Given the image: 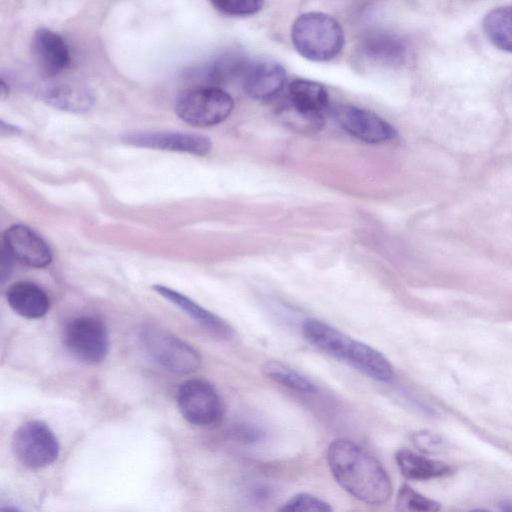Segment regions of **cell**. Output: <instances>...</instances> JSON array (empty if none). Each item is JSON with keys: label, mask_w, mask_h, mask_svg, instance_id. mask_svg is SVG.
<instances>
[{"label": "cell", "mask_w": 512, "mask_h": 512, "mask_svg": "<svg viewBox=\"0 0 512 512\" xmlns=\"http://www.w3.org/2000/svg\"><path fill=\"white\" fill-rule=\"evenodd\" d=\"M330 471L349 494L370 505L384 504L392 495V483L381 463L358 444L336 439L327 451Z\"/></svg>", "instance_id": "6da1fadb"}, {"label": "cell", "mask_w": 512, "mask_h": 512, "mask_svg": "<svg viewBox=\"0 0 512 512\" xmlns=\"http://www.w3.org/2000/svg\"><path fill=\"white\" fill-rule=\"evenodd\" d=\"M302 331L315 347L348 363L366 376L379 382H388L393 378V367L383 354L328 323L310 318L303 323Z\"/></svg>", "instance_id": "7a4b0ae2"}, {"label": "cell", "mask_w": 512, "mask_h": 512, "mask_svg": "<svg viewBox=\"0 0 512 512\" xmlns=\"http://www.w3.org/2000/svg\"><path fill=\"white\" fill-rule=\"evenodd\" d=\"M294 48L304 58L326 62L337 57L345 42L339 22L322 12H307L296 18L291 29Z\"/></svg>", "instance_id": "3957f363"}, {"label": "cell", "mask_w": 512, "mask_h": 512, "mask_svg": "<svg viewBox=\"0 0 512 512\" xmlns=\"http://www.w3.org/2000/svg\"><path fill=\"white\" fill-rule=\"evenodd\" d=\"M139 341L146 356L169 373L187 375L201 366V357L196 349L157 325L143 326Z\"/></svg>", "instance_id": "277c9868"}, {"label": "cell", "mask_w": 512, "mask_h": 512, "mask_svg": "<svg viewBox=\"0 0 512 512\" xmlns=\"http://www.w3.org/2000/svg\"><path fill=\"white\" fill-rule=\"evenodd\" d=\"M329 107L325 87L313 80L295 79L288 88V98L280 114L287 125L300 132L315 133L324 125Z\"/></svg>", "instance_id": "5b68a950"}, {"label": "cell", "mask_w": 512, "mask_h": 512, "mask_svg": "<svg viewBox=\"0 0 512 512\" xmlns=\"http://www.w3.org/2000/svg\"><path fill=\"white\" fill-rule=\"evenodd\" d=\"M234 101L229 93L215 86H196L182 91L175 101V113L185 123L209 127L224 121Z\"/></svg>", "instance_id": "8992f818"}, {"label": "cell", "mask_w": 512, "mask_h": 512, "mask_svg": "<svg viewBox=\"0 0 512 512\" xmlns=\"http://www.w3.org/2000/svg\"><path fill=\"white\" fill-rule=\"evenodd\" d=\"M63 340L69 353L87 364L101 362L109 349L106 326L95 316H79L72 319L65 326Z\"/></svg>", "instance_id": "52a82bcc"}, {"label": "cell", "mask_w": 512, "mask_h": 512, "mask_svg": "<svg viewBox=\"0 0 512 512\" xmlns=\"http://www.w3.org/2000/svg\"><path fill=\"white\" fill-rule=\"evenodd\" d=\"M12 448L16 458L26 467L38 469L53 463L59 454V443L53 431L42 421L31 420L15 431Z\"/></svg>", "instance_id": "ba28073f"}, {"label": "cell", "mask_w": 512, "mask_h": 512, "mask_svg": "<svg viewBox=\"0 0 512 512\" xmlns=\"http://www.w3.org/2000/svg\"><path fill=\"white\" fill-rule=\"evenodd\" d=\"M177 406L189 423L200 427L218 423L224 413L220 395L204 379H191L182 383L177 392Z\"/></svg>", "instance_id": "9c48e42d"}, {"label": "cell", "mask_w": 512, "mask_h": 512, "mask_svg": "<svg viewBox=\"0 0 512 512\" xmlns=\"http://www.w3.org/2000/svg\"><path fill=\"white\" fill-rule=\"evenodd\" d=\"M332 116L346 133L367 143L388 142L397 136L394 126L385 119L354 105H338L332 110Z\"/></svg>", "instance_id": "30bf717a"}, {"label": "cell", "mask_w": 512, "mask_h": 512, "mask_svg": "<svg viewBox=\"0 0 512 512\" xmlns=\"http://www.w3.org/2000/svg\"><path fill=\"white\" fill-rule=\"evenodd\" d=\"M125 143L137 147L205 156L211 150V141L199 134L175 131H137L122 137Z\"/></svg>", "instance_id": "8fae6325"}, {"label": "cell", "mask_w": 512, "mask_h": 512, "mask_svg": "<svg viewBox=\"0 0 512 512\" xmlns=\"http://www.w3.org/2000/svg\"><path fill=\"white\" fill-rule=\"evenodd\" d=\"M3 247L16 260L33 268H42L52 261L47 242L33 229L22 224L7 228L3 234Z\"/></svg>", "instance_id": "7c38bea8"}, {"label": "cell", "mask_w": 512, "mask_h": 512, "mask_svg": "<svg viewBox=\"0 0 512 512\" xmlns=\"http://www.w3.org/2000/svg\"><path fill=\"white\" fill-rule=\"evenodd\" d=\"M32 54L40 71L46 77L62 73L71 61L70 50L65 39L47 28L38 29L32 38Z\"/></svg>", "instance_id": "4fadbf2b"}, {"label": "cell", "mask_w": 512, "mask_h": 512, "mask_svg": "<svg viewBox=\"0 0 512 512\" xmlns=\"http://www.w3.org/2000/svg\"><path fill=\"white\" fill-rule=\"evenodd\" d=\"M242 82L249 96L267 101L277 96L284 88L286 72L274 61H260L247 66Z\"/></svg>", "instance_id": "5bb4252c"}, {"label": "cell", "mask_w": 512, "mask_h": 512, "mask_svg": "<svg viewBox=\"0 0 512 512\" xmlns=\"http://www.w3.org/2000/svg\"><path fill=\"white\" fill-rule=\"evenodd\" d=\"M6 299L15 313L28 319L43 317L50 307L46 292L35 283L28 281L11 285L6 291Z\"/></svg>", "instance_id": "9a60e30c"}, {"label": "cell", "mask_w": 512, "mask_h": 512, "mask_svg": "<svg viewBox=\"0 0 512 512\" xmlns=\"http://www.w3.org/2000/svg\"><path fill=\"white\" fill-rule=\"evenodd\" d=\"M153 289L210 332L222 338L231 337L233 331L223 319L206 310L186 295L160 284L155 285Z\"/></svg>", "instance_id": "2e32d148"}, {"label": "cell", "mask_w": 512, "mask_h": 512, "mask_svg": "<svg viewBox=\"0 0 512 512\" xmlns=\"http://www.w3.org/2000/svg\"><path fill=\"white\" fill-rule=\"evenodd\" d=\"M401 474L409 480L424 481L450 475L453 469L446 462L419 455L409 449H399L395 454Z\"/></svg>", "instance_id": "e0dca14e"}, {"label": "cell", "mask_w": 512, "mask_h": 512, "mask_svg": "<svg viewBox=\"0 0 512 512\" xmlns=\"http://www.w3.org/2000/svg\"><path fill=\"white\" fill-rule=\"evenodd\" d=\"M46 103L70 112L89 110L93 105L90 91L78 84L59 83L49 86L43 93Z\"/></svg>", "instance_id": "ac0fdd59"}, {"label": "cell", "mask_w": 512, "mask_h": 512, "mask_svg": "<svg viewBox=\"0 0 512 512\" xmlns=\"http://www.w3.org/2000/svg\"><path fill=\"white\" fill-rule=\"evenodd\" d=\"M483 29L495 47L512 53V6L489 11L483 19Z\"/></svg>", "instance_id": "d6986e66"}, {"label": "cell", "mask_w": 512, "mask_h": 512, "mask_svg": "<svg viewBox=\"0 0 512 512\" xmlns=\"http://www.w3.org/2000/svg\"><path fill=\"white\" fill-rule=\"evenodd\" d=\"M362 48L368 59L385 64L401 62L405 56L403 43L389 34H375L368 37Z\"/></svg>", "instance_id": "ffe728a7"}, {"label": "cell", "mask_w": 512, "mask_h": 512, "mask_svg": "<svg viewBox=\"0 0 512 512\" xmlns=\"http://www.w3.org/2000/svg\"><path fill=\"white\" fill-rule=\"evenodd\" d=\"M262 370L267 378L291 390L301 393L316 391V387L308 378L282 362L268 361L263 365Z\"/></svg>", "instance_id": "44dd1931"}, {"label": "cell", "mask_w": 512, "mask_h": 512, "mask_svg": "<svg viewBox=\"0 0 512 512\" xmlns=\"http://www.w3.org/2000/svg\"><path fill=\"white\" fill-rule=\"evenodd\" d=\"M441 505L408 484H402L399 488L395 502V512H440Z\"/></svg>", "instance_id": "7402d4cb"}, {"label": "cell", "mask_w": 512, "mask_h": 512, "mask_svg": "<svg viewBox=\"0 0 512 512\" xmlns=\"http://www.w3.org/2000/svg\"><path fill=\"white\" fill-rule=\"evenodd\" d=\"M277 512H333L331 506L307 493L297 494L286 501Z\"/></svg>", "instance_id": "603a6c76"}, {"label": "cell", "mask_w": 512, "mask_h": 512, "mask_svg": "<svg viewBox=\"0 0 512 512\" xmlns=\"http://www.w3.org/2000/svg\"><path fill=\"white\" fill-rule=\"evenodd\" d=\"M211 4L224 15L250 16L256 14L263 6L259 0H216Z\"/></svg>", "instance_id": "cb8c5ba5"}, {"label": "cell", "mask_w": 512, "mask_h": 512, "mask_svg": "<svg viewBox=\"0 0 512 512\" xmlns=\"http://www.w3.org/2000/svg\"><path fill=\"white\" fill-rule=\"evenodd\" d=\"M412 440L418 449L423 452H434L442 445L440 437L428 431L415 433Z\"/></svg>", "instance_id": "d4e9b609"}, {"label": "cell", "mask_w": 512, "mask_h": 512, "mask_svg": "<svg viewBox=\"0 0 512 512\" xmlns=\"http://www.w3.org/2000/svg\"><path fill=\"white\" fill-rule=\"evenodd\" d=\"M13 257L8 253V251L3 247L1 254V279L4 282L5 278L10 274V270L12 267L11 260Z\"/></svg>", "instance_id": "484cf974"}, {"label": "cell", "mask_w": 512, "mask_h": 512, "mask_svg": "<svg viewBox=\"0 0 512 512\" xmlns=\"http://www.w3.org/2000/svg\"><path fill=\"white\" fill-rule=\"evenodd\" d=\"M6 126L7 128L1 123V132L7 130L8 135L17 134L19 132V129L17 127L11 126L10 124H6Z\"/></svg>", "instance_id": "4316f807"}, {"label": "cell", "mask_w": 512, "mask_h": 512, "mask_svg": "<svg viewBox=\"0 0 512 512\" xmlns=\"http://www.w3.org/2000/svg\"><path fill=\"white\" fill-rule=\"evenodd\" d=\"M501 512H512V502H503L500 505Z\"/></svg>", "instance_id": "83f0119b"}, {"label": "cell", "mask_w": 512, "mask_h": 512, "mask_svg": "<svg viewBox=\"0 0 512 512\" xmlns=\"http://www.w3.org/2000/svg\"><path fill=\"white\" fill-rule=\"evenodd\" d=\"M8 96V86H6L3 79H1V97L2 99Z\"/></svg>", "instance_id": "f1b7e54d"}, {"label": "cell", "mask_w": 512, "mask_h": 512, "mask_svg": "<svg viewBox=\"0 0 512 512\" xmlns=\"http://www.w3.org/2000/svg\"><path fill=\"white\" fill-rule=\"evenodd\" d=\"M1 512H20L18 509H16L15 507H11V506H6V507H3Z\"/></svg>", "instance_id": "f546056e"}, {"label": "cell", "mask_w": 512, "mask_h": 512, "mask_svg": "<svg viewBox=\"0 0 512 512\" xmlns=\"http://www.w3.org/2000/svg\"><path fill=\"white\" fill-rule=\"evenodd\" d=\"M470 512H491L490 510H487V509H483V508H477V509H474Z\"/></svg>", "instance_id": "4dcf8cb0"}]
</instances>
